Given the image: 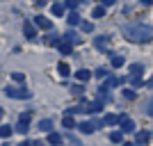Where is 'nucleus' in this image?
I'll list each match as a JSON object with an SVG mask.
<instances>
[{
	"label": "nucleus",
	"mask_w": 153,
	"mask_h": 146,
	"mask_svg": "<svg viewBox=\"0 0 153 146\" xmlns=\"http://www.w3.org/2000/svg\"><path fill=\"white\" fill-rule=\"evenodd\" d=\"M21 121H30V112H23V114H21Z\"/></svg>",
	"instance_id": "33"
},
{
	"label": "nucleus",
	"mask_w": 153,
	"mask_h": 146,
	"mask_svg": "<svg viewBox=\"0 0 153 146\" xmlns=\"http://www.w3.org/2000/svg\"><path fill=\"white\" fill-rule=\"evenodd\" d=\"M23 32H25V37H27V39H34V34H37V25H34V23H30V21H25Z\"/></svg>",
	"instance_id": "5"
},
{
	"label": "nucleus",
	"mask_w": 153,
	"mask_h": 146,
	"mask_svg": "<svg viewBox=\"0 0 153 146\" xmlns=\"http://www.w3.org/2000/svg\"><path fill=\"white\" fill-rule=\"evenodd\" d=\"M0 116H2V110H0Z\"/></svg>",
	"instance_id": "38"
},
{
	"label": "nucleus",
	"mask_w": 153,
	"mask_h": 146,
	"mask_svg": "<svg viewBox=\"0 0 153 146\" xmlns=\"http://www.w3.org/2000/svg\"><path fill=\"white\" fill-rule=\"evenodd\" d=\"M98 110H103V103L101 101H94L87 105V112H98Z\"/></svg>",
	"instance_id": "17"
},
{
	"label": "nucleus",
	"mask_w": 153,
	"mask_h": 146,
	"mask_svg": "<svg viewBox=\"0 0 153 146\" xmlns=\"http://www.w3.org/2000/svg\"><path fill=\"white\" fill-rule=\"evenodd\" d=\"M66 21H69V25H78V23H80V16H78L76 12H71V14H69V19H66Z\"/></svg>",
	"instance_id": "24"
},
{
	"label": "nucleus",
	"mask_w": 153,
	"mask_h": 146,
	"mask_svg": "<svg viewBox=\"0 0 153 146\" xmlns=\"http://www.w3.org/2000/svg\"><path fill=\"white\" fill-rule=\"evenodd\" d=\"M71 91H73V94H76V96H80V94H82V91H85V87H80V84H76V87H71Z\"/></svg>",
	"instance_id": "31"
},
{
	"label": "nucleus",
	"mask_w": 153,
	"mask_h": 146,
	"mask_svg": "<svg viewBox=\"0 0 153 146\" xmlns=\"http://www.w3.org/2000/svg\"><path fill=\"white\" fill-rule=\"evenodd\" d=\"M57 71H59V76H62V78L71 76V69H69V64H66V62H59L57 64Z\"/></svg>",
	"instance_id": "10"
},
{
	"label": "nucleus",
	"mask_w": 153,
	"mask_h": 146,
	"mask_svg": "<svg viewBox=\"0 0 153 146\" xmlns=\"http://www.w3.org/2000/svg\"><path fill=\"white\" fill-rule=\"evenodd\" d=\"M142 2H144V5H151V2H153V0H142Z\"/></svg>",
	"instance_id": "37"
},
{
	"label": "nucleus",
	"mask_w": 153,
	"mask_h": 146,
	"mask_svg": "<svg viewBox=\"0 0 153 146\" xmlns=\"http://www.w3.org/2000/svg\"><path fill=\"white\" fill-rule=\"evenodd\" d=\"M149 114H153V101L149 103Z\"/></svg>",
	"instance_id": "36"
},
{
	"label": "nucleus",
	"mask_w": 153,
	"mask_h": 146,
	"mask_svg": "<svg viewBox=\"0 0 153 146\" xmlns=\"http://www.w3.org/2000/svg\"><path fill=\"white\" fill-rule=\"evenodd\" d=\"M34 25L39 30H51V21L46 19V16H34Z\"/></svg>",
	"instance_id": "4"
},
{
	"label": "nucleus",
	"mask_w": 153,
	"mask_h": 146,
	"mask_svg": "<svg viewBox=\"0 0 153 146\" xmlns=\"http://www.w3.org/2000/svg\"><path fill=\"white\" fill-rule=\"evenodd\" d=\"M12 130H14L12 126H2V128H0V137H2V139H7V137H12Z\"/></svg>",
	"instance_id": "18"
},
{
	"label": "nucleus",
	"mask_w": 153,
	"mask_h": 146,
	"mask_svg": "<svg viewBox=\"0 0 153 146\" xmlns=\"http://www.w3.org/2000/svg\"><path fill=\"white\" fill-rule=\"evenodd\" d=\"M78 128H80V130H82L85 135H91V133L96 130V123H91V121H85V123H80Z\"/></svg>",
	"instance_id": "7"
},
{
	"label": "nucleus",
	"mask_w": 153,
	"mask_h": 146,
	"mask_svg": "<svg viewBox=\"0 0 153 146\" xmlns=\"http://www.w3.org/2000/svg\"><path fill=\"white\" fill-rule=\"evenodd\" d=\"M78 5H80V0H66V7H69V9H76Z\"/></svg>",
	"instance_id": "30"
},
{
	"label": "nucleus",
	"mask_w": 153,
	"mask_h": 146,
	"mask_svg": "<svg viewBox=\"0 0 153 146\" xmlns=\"http://www.w3.org/2000/svg\"><path fill=\"white\" fill-rule=\"evenodd\" d=\"M57 48H59V53H62V55H71V50H73V44H69V41H59Z\"/></svg>",
	"instance_id": "8"
},
{
	"label": "nucleus",
	"mask_w": 153,
	"mask_h": 146,
	"mask_svg": "<svg viewBox=\"0 0 153 146\" xmlns=\"http://www.w3.org/2000/svg\"><path fill=\"white\" fill-rule=\"evenodd\" d=\"M34 5H37V7H44V5H46V0H34Z\"/></svg>",
	"instance_id": "35"
},
{
	"label": "nucleus",
	"mask_w": 153,
	"mask_h": 146,
	"mask_svg": "<svg viewBox=\"0 0 153 146\" xmlns=\"http://www.w3.org/2000/svg\"><path fill=\"white\" fill-rule=\"evenodd\" d=\"M76 78H78V80H80V82H87V80H89V78H91V71H87V69H80V71H76Z\"/></svg>",
	"instance_id": "6"
},
{
	"label": "nucleus",
	"mask_w": 153,
	"mask_h": 146,
	"mask_svg": "<svg viewBox=\"0 0 153 146\" xmlns=\"http://www.w3.org/2000/svg\"><path fill=\"white\" fill-rule=\"evenodd\" d=\"M123 34L135 44H144L153 39V27L142 25V23H133V25H123Z\"/></svg>",
	"instance_id": "1"
},
{
	"label": "nucleus",
	"mask_w": 153,
	"mask_h": 146,
	"mask_svg": "<svg viewBox=\"0 0 153 146\" xmlns=\"http://www.w3.org/2000/svg\"><path fill=\"white\" fill-rule=\"evenodd\" d=\"M44 39H46V44H48V46H57L59 44V39L55 37V34H48V37H44Z\"/></svg>",
	"instance_id": "27"
},
{
	"label": "nucleus",
	"mask_w": 153,
	"mask_h": 146,
	"mask_svg": "<svg viewBox=\"0 0 153 146\" xmlns=\"http://www.w3.org/2000/svg\"><path fill=\"white\" fill-rule=\"evenodd\" d=\"M110 142H114V144H121V142H123V130H121V133H112V135H110Z\"/></svg>",
	"instance_id": "22"
},
{
	"label": "nucleus",
	"mask_w": 153,
	"mask_h": 146,
	"mask_svg": "<svg viewBox=\"0 0 153 146\" xmlns=\"http://www.w3.org/2000/svg\"><path fill=\"white\" fill-rule=\"evenodd\" d=\"M62 142V135L57 133H48V144H59Z\"/></svg>",
	"instance_id": "20"
},
{
	"label": "nucleus",
	"mask_w": 153,
	"mask_h": 146,
	"mask_svg": "<svg viewBox=\"0 0 153 146\" xmlns=\"http://www.w3.org/2000/svg\"><path fill=\"white\" fill-rule=\"evenodd\" d=\"M16 130H19V133H23V135H25L27 130H30V121H19V126H16Z\"/></svg>",
	"instance_id": "19"
},
{
	"label": "nucleus",
	"mask_w": 153,
	"mask_h": 146,
	"mask_svg": "<svg viewBox=\"0 0 153 146\" xmlns=\"http://www.w3.org/2000/svg\"><path fill=\"white\" fill-rule=\"evenodd\" d=\"M108 73H110V71L105 69V66H101V69H96V71H94V76L98 78V80H103V78H108Z\"/></svg>",
	"instance_id": "21"
},
{
	"label": "nucleus",
	"mask_w": 153,
	"mask_h": 146,
	"mask_svg": "<svg viewBox=\"0 0 153 146\" xmlns=\"http://www.w3.org/2000/svg\"><path fill=\"white\" fill-rule=\"evenodd\" d=\"M123 64H126V59H123L121 55H114V57H112V66H117V69H119V66H123Z\"/></svg>",
	"instance_id": "25"
},
{
	"label": "nucleus",
	"mask_w": 153,
	"mask_h": 146,
	"mask_svg": "<svg viewBox=\"0 0 153 146\" xmlns=\"http://www.w3.org/2000/svg\"><path fill=\"white\" fill-rule=\"evenodd\" d=\"M142 71H144L142 64H130V73H133V76H142Z\"/></svg>",
	"instance_id": "23"
},
{
	"label": "nucleus",
	"mask_w": 153,
	"mask_h": 146,
	"mask_svg": "<svg viewBox=\"0 0 153 146\" xmlns=\"http://www.w3.org/2000/svg\"><path fill=\"white\" fill-rule=\"evenodd\" d=\"M64 7H66V5H59V2H55V5L51 7L53 16H64Z\"/></svg>",
	"instance_id": "13"
},
{
	"label": "nucleus",
	"mask_w": 153,
	"mask_h": 146,
	"mask_svg": "<svg viewBox=\"0 0 153 146\" xmlns=\"http://www.w3.org/2000/svg\"><path fill=\"white\" fill-rule=\"evenodd\" d=\"M39 130H44V133H51V130H53L51 119H41V121H39Z\"/></svg>",
	"instance_id": "11"
},
{
	"label": "nucleus",
	"mask_w": 153,
	"mask_h": 146,
	"mask_svg": "<svg viewBox=\"0 0 153 146\" xmlns=\"http://www.w3.org/2000/svg\"><path fill=\"white\" fill-rule=\"evenodd\" d=\"M101 2H103V5H105V7H110V5H114V0H101Z\"/></svg>",
	"instance_id": "34"
},
{
	"label": "nucleus",
	"mask_w": 153,
	"mask_h": 146,
	"mask_svg": "<svg viewBox=\"0 0 153 146\" xmlns=\"http://www.w3.org/2000/svg\"><path fill=\"white\" fill-rule=\"evenodd\" d=\"M119 121H121V130H123V133H133V130H135V121L130 119V116L121 114V116H119Z\"/></svg>",
	"instance_id": "3"
},
{
	"label": "nucleus",
	"mask_w": 153,
	"mask_h": 146,
	"mask_svg": "<svg viewBox=\"0 0 153 146\" xmlns=\"http://www.w3.org/2000/svg\"><path fill=\"white\" fill-rule=\"evenodd\" d=\"M5 94L9 96V98H30L32 91H27L25 87H7Z\"/></svg>",
	"instance_id": "2"
},
{
	"label": "nucleus",
	"mask_w": 153,
	"mask_h": 146,
	"mask_svg": "<svg viewBox=\"0 0 153 146\" xmlns=\"http://www.w3.org/2000/svg\"><path fill=\"white\" fill-rule=\"evenodd\" d=\"M96 48H105V46H108V37H96Z\"/></svg>",
	"instance_id": "26"
},
{
	"label": "nucleus",
	"mask_w": 153,
	"mask_h": 146,
	"mask_svg": "<svg viewBox=\"0 0 153 146\" xmlns=\"http://www.w3.org/2000/svg\"><path fill=\"white\" fill-rule=\"evenodd\" d=\"M64 41H69V44H78V41H80V37L71 30V32H66V34H64Z\"/></svg>",
	"instance_id": "14"
},
{
	"label": "nucleus",
	"mask_w": 153,
	"mask_h": 146,
	"mask_svg": "<svg viewBox=\"0 0 153 146\" xmlns=\"http://www.w3.org/2000/svg\"><path fill=\"white\" fill-rule=\"evenodd\" d=\"M80 27H82V32H94V23H89V21H80Z\"/></svg>",
	"instance_id": "28"
},
{
	"label": "nucleus",
	"mask_w": 153,
	"mask_h": 146,
	"mask_svg": "<svg viewBox=\"0 0 153 146\" xmlns=\"http://www.w3.org/2000/svg\"><path fill=\"white\" fill-rule=\"evenodd\" d=\"M12 78H14V82H23V80H25V76H23V73H19V71H16V73H12Z\"/></svg>",
	"instance_id": "29"
},
{
	"label": "nucleus",
	"mask_w": 153,
	"mask_h": 146,
	"mask_svg": "<svg viewBox=\"0 0 153 146\" xmlns=\"http://www.w3.org/2000/svg\"><path fill=\"white\" fill-rule=\"evenodd\" d=\"M62 123H64V128H76V121H73V116H71V112H66V114H64Z\"/></svg>",
	"instance_id": "12"
},
{
	"label": "nucleus",
	"mask_w": 153,
	"mask_h": 146,
	"mask_svg": "<svg viewBox=\"0 0 153 146\" xmlns=\"http://www.w3.org/2000/svg\"><path fill=\"white\" fill-rule=\"evenodd\" d=\"M105 16V5H98L91 9V19H103Z\"/></svg>",
	"instance_id": "9"
},
{
	"label": "nucleus",
	"mask_w": 153,
	"mask_h": 146,
	"mask_svg": "<svg viewBox=\"0 0 153 146\" xmlns=\"http://www.w3.org/2000/svg\"><path fill=\"white\" fill-rule=\"evenodd\" d=\"M149 137H151V135H149L146 130H144V133H137V137H135V144H146Z\"/></svg>",
	"instance_id": "15"
},
{
	"label": "nucleus",
	"mask_w": 153,
	"mask_h": 146,
	"mask_svg": "<svg viewBox=\"0 0 153 146\" xmlns=\"http://www.w3.org/2000/svg\"><path fill=\"white\" fill-rule=\"evenodd\" d=\"M103 123H105V126H114V123H119V116L117 114H108L105 119H103Z\"/></svg>",
	"instance_id": "16"
},
{
	"label": "nucleus",
	"mask_w": 153,
	"mask_h": 146,
	"mask_svg": "<svg viewBox=\"0 0 153 146\" xmlns=\"http://www.w3.org/2000/svg\"><path fill=\"white\" fill-rule=\"evenodd\" d=\"M123 96H126V98H130V101H133V98H135V91H133V89H123Z\"/></svg>",
	"instance_id": "32"
}]
</instances>
